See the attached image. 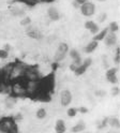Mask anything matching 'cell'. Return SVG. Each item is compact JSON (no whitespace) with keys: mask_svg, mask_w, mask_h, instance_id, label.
Returning a JSON list of instances; mask_svg holds the SVG:
<instances>
[{"mask_svg":"<svg viewBox=\"0 0 120 133\" xmlns=\"http://www.w3.org/2000/svg\"><path fill=\"white\" fill-rule=\"evenodd\" d=\"M82 64H83L84 66H86V68L88 69L89 66L92 64V59H91V58H89V57H88V58H85V60L82 62Z\"/></svg>","mask_w":120,"mask_h":133,"instance_id":"22","label":"cell"},{"mask_svg":"<svg viewBox=\"0 0 120 133\" xmlns=\"http://www.w3.org/2000/svg\"><path fill=\"white\" fill-rule=\"evenodd\" d=\"M47 15L50 21L53 22H56V21H59L60 19V13L58 11L57 8L55 6H49L47 9Z\"/></svg>","mask_w":120,"mask_h":133,"instance_id":"8","label":"cell"},{"mask_svg":"<svg viewBox=\"0 0 120 133\" xmlns=\"http://www.w3.org/2000/svg\"><path fill=\"white\" fill-rule=\"evenodd\" d=\"M72 102V94L69 89H64L60 92V103L62 106H68Z\"/></svg>","mask_w":120,"mask_h":133,"instance_id":"4","label":"cell"},{"mask_svg":"<svg viewBox=\"0 0 120 133\" xmlns=\"http://www.w3.org/2000/svg\"><path fill=\"white\" fill-rule=\"evenodd\" d=\"M107 32H108L107 28H104L102 31H99L97 35L93 36V41H97V42H99V41H103L104 38H105V36L107 35Z\"/></svg>","mask_w":120,"mask_h":133,"instance_id":"11","label":"cell"},{"mask_svg":"<svg viewBox=\"0 0 120 133\" xmlns=\"http://www.w3.org/2000/svg\"><path fill=\"white\" fill-rule=\"evenodd\" d=\"M9 57V52H6L5 49H0V59H6Z\"/></svg>","mask_w":120,"mask_h":133,"instance_id":"24","label":"cell"},{"mask_svg":"<svg viewBox=\"0 0 120 133\" xmlns=\"http://www.w3.org/2000/svg\"><path fill=\"white\" fill-rule=\"evenodd\" d=\"M26 35H27L29 38L31 39H34V40H38L41 38V32L36 28V27H33V26H28L27 28H26Z\"/></svg>","mask_w":120,"mask_h":133,"instance_id":"7","label":"cell"},{"mask_svg":"<svg viewBox=\"0 0 120 133\" xmlns=\"http://www.w3.org/2000/svg\"><path fill=\"white\" fill-rule=\"evenodd\" d=\"M69 55H70V57L72 58L73 60H75V59H78V58H81V55H79L78 51H76L75 48L70 49V51H69Z\"/></svg>","mask_w":120,"mask_h":133,"instance_id":"17","label":"cell"},{"mask_svg":"<svg viewBox=\"0 0 120 133\" xmlns=\"http://www.w3.org/2000/svg\"><path fill=\"white\" fill-rule=\"evenodd\" d=\"M66 114L69 117H75L77 114V109H75V107H70V109H68Z\"/></svg>","mask_w":120,"mask_h":133,"instance_id":"20","label":"cell"},{"mask_svg":"<svg viewBox=\"0 0 120 133\" xmlns=\"http://www.w3.org/2000/svg\"><path fill=\"white\" fill-rule=\"evenodd\" d=\"M43 1H46V2H49V1H54V0H43Z\"/></svg>","mask_w":120,"mask_h":133,"instance_id":"37","label":"cell"},{"mask_svg":"<svg viewBox=\"0 0 120 133\" xmlns=\"http://www.w3.org/2000/svg\"><path fill=\"white\" fill-rule=\"evenodd\" d=\"M10 48H11V46H10V45H9V44H5V45H4V48H3V49H5L6 52H9V51H10Z\"/></svg>","mask_w":120,"mask_h":133,"instance_id":"34","label":"cell"},{"mask_svg":"<svg viewBox=\"0 0 120 133\" xmlns=\"http://www.w3.org/2000/svg\"><path fill=\"white\" fill-rule=\"evenodd\" d=\"M85 129H86V123L81 120L79 122H77L74 127H72L71 131H72L73 133H78V132H83Z\"/></svg>","mask_w":120,"mask_h":133,"instance_id":"12","label":"cell"},{"mask_svg":"<svg viewBox=\"0 0 120 133\" xmlns=\"http://www.w3.org/2000/svg\"><path fill=\"white\" fill-rule=\"evenodd\" d=\"M119 69L118 68H110L106 71V79L110 83V84H117L118 83V76H117V73H118Z\"/></svg>","mask_w":120,"mask_h":133,"instance_id":"5","label":"cell"},{"mask_svg":"<svg viewBox=\"0 0 120 133\" xmlns=\"http://www.w3.org/2000/svg\"><path fill=\"white\" fill-rule=\"evenodd\" d=\"M110 94H111V96H114V97L118 96L119 95V87L118 86H114L110 90Z\"/></svg>","mask_w":120,"mask_h":133,"instance_id":"25","label":"cell"},{"mask_svg":"<svg viewBox=\"0 0 120 133\" xmlns=\"http://www.w3.org/2000/svg\"><path fill=\"white\" fill-rule=\"evenodd\" d=\"M107 29H108V32H114V33H116V32L119 30V25H118L117 22H111V23L108 25Z\"/></svg>","mask_w":120,"mask_h":133,"instance_id":"15","label":"cell"},{"mask_svg":"<svg viewBox=\"0 0 120 133\" xmlns=\"http://www.w3.org/2000/svg\"><path fill=\"white\" fill-rule=\"evenodd\" d=\"M30 24H31V18H30V16H25V18H23L21 21V25L24 27H28L30 26Z\"/></svg>","mask_w":120,"mask_h":133,"instance_id":"18","label":"cell"},{"mask_svg":"<svg viewBox=\"0 0 120 133\" xmlns=\"http://www.w3.org/2000/svg\"><path fill=\"white\" fill-rule=\"evenodd\" d=\"M89 31H90V32L92 33V35L94 36V35H97V33L100 31V27L98 26V25H97L96 23H94V24L92 25V26H91V28L89 29Z\"/></svg>","mask_w":120,"mask_h":133,"instance_id":"21","label":"cell"},{"mask_svg":"<svg viewBox=\"0 0 120 133\" xmlns=\"http://www.w3.org/2000/svg\"><path fill=\"white\" fill-rule=\"evenodd\" d=\"M65 130H66V127H65L64 121L62 119H58L55 124V131L57 133H64Z\"/></svg>","mask_w":120,"mask_h":133,"instance_id":"10","label":"cell"},{"mask_svg":"<svg viewBox=\"0 0 120 133\" xmlns=\"http://www.w3.org/2000/svg\"><path fill=\"white\" fill-rule=\"evenodd\" d=\"M0 133H15V123L11 118H3L0 121Z\"/></svg>","mask_w":120,"mask_h":133,"instance_id":"2","label":"cell"},{"mask_svg":"<svg viewBox=\"0 0 120 133\" xmlns=\"http://www.w3.org/2000/svg\"><path fill=\"white\" fill-rule=\"evenodd\" d=\"M98 45H99V42H97V41H93V40H92L91 42H89L87 45L85 46L84 52H85V53H87V54H91V53H93V52L97 49Z\"/></svg>","mask_w":120,"mask_h":133,"instance_id":"9","label":"cell"},{"mask_svg":"<svg viewBox=\"0 0 120 133\" xmlns=\"http://www.w3.org/2000/svg\"><path fill=\"white\" fill-rule=\"evenodd\" d=\"M69 45L66 44V43H64V42H61L59 45H58V47H57V51H56V53H55V55H54V60H55V62H60V61H62L64 58H65V56H66V54H68V52H69Z\"/></svg>","mask_w":120,"mask_h":133,"instance_id":"1","label":"cell"},{"mask_svg":"<svg viewBox=\"0 0 120 133\" xmlns=\"http://www.w3.org/2000/svg\"><path fill=\"white\" fill-rule=\"evenodd\" d=\"M114 61L116 64L120 63V47H117V52H116V56L114 58Z\"/></svg>","mask_w":120,"mask_h":133,"instance_id":"23","label":"cell"},{"mask_svg":"<svg viewBox=\"0 0 120 133\" xmlns=\"http://www.w3.org/2000/svg\"><path fill=\"white\" fill-rule=\"evenodd\" d=\"M72 4H73V6L75 8V9H78V8H79V5L77 4V3L75 2V1H73V2H72Z\"/></svg>","mask_w":120,"mask_h":133,"instance_id":"35","label":"cell"},{"mask_svg":"<svg viewBox=\"0 0 120 133\" xmlns=\"http://www.w3.org/2000/svg\"><path fill=\"white\" fill-rule=\"evenodd\" d=\"M77 112H81L83 114H86V113H88V109H87V107L82 106V107H79V109H77Z\"/></svg>","mask_w":120,"mask_h":133,"instance_id":"29","label":"cell"},{"mask_svg":"<svg viewBox=\"0 0 120 133\" xmlns=\"http://www.w3.org/2000/svg\"><path fill=\"white\" fill-rule=\"evenodd\" d=\"M93 24H94V22H93V21H87V22L85 23V29H88V30H89Z\"/></svg>","mask_w":120,"mask_h":133,"instance_id":"27","label":"cell"},{"mask_svg":"<svg viewBox=\"0 0 120 133\" xmlns=\"http://www.w3.org/2000/svg\"><path fill=\"white\" fill-rule=\"evenodd\" d=\"M79 9H81V12L84 16H86V17H90V16L94 15V13H96V4L88 1V2L82 4L79 6Z\"/></svg>","mask_w":120,"mask_h":133,"instance_id":"3","label":"cell"},{"mask_svg":"<svg viewBox=\"0 0 120 133\" xmlns=\"http://www.w3.org/2000/svg\"><path fill=\"white\" fill-rule=\"evenodd\" d=\"M70 69H71V70H72V71H74V70H75V69H76V66H75V65H74V64H73V63H72V64H71V65H70Z\"/></svg>","mask_w":120,"mask_h":133,"instance_id":"36","label":"cell"},{"mask_svg":"<svg viewBox=\"0 0 120 133\" xmlns=\"http://www.w3.org/2000/svg\"><path fill=\"white\" fill-rule=\"evenodd\" d=\"M0 82H6V77H5V75H4V73H3L1 68H0Z\"/></svg>","mask_w":120,"mask_h":133,"instance_id":"28","label":"cell"},{"mask_svg":"<svg viewBox=\"0 0 120 133\" xmlns=\"http://www.w3.org/2000/svg\"><path fill=\"white\" fill-rule=\"evenodd\" d=\"M107 18V15H106V13H103V14H101L99 17H98V21L100 22V23H103V22H105V19Z\"/></svg>","mask_w":120,"mask_h":133,"instance_id":"26","label":"cell"},{"mask_svg":"<svg viewBox=\"0 0 120 133\" xmlns=\"http://www.w3.org/2000/svg\"><path fill=\"white\" fill-rule=\"evenodd\" d=\"M107 124H109V126L113 127V128H119L120 121L116 117H110V118H107Z\"/></svg>","mask_w":120,"mask_h":133,"instance_id":"13","label":"cell"},{"mask_svg":"<svg viewBox=\"0 0 120 133\" xmlns=\"http://www.w3.org/2000/svg\"><path fill=\"white\" fill-rule=\"evenodd\" d=\"M98 1H100V2H104V1H106V0H98Z\"/></svg>","mask_w":120,"mask_h":133,"instance_id":"38","label":"cell"},{"mask_svg":"<svg viewBox=\"0 0 120 133\" xmlns=\"http://www.w3.org/2000/svg\"><path fill=\"white\" fill-rule=\"evenodd\" d=\"M104 43H105V45L106 46H114V45H116L117 44V42H118V38H117V35L116 33H114V32H107V35L105 36V38H104Z\"/></svg>","mask_w":120,"mask_h":133,"instance_id":"6","label":"cell"},{"mask_svg":"<svg viewBox=\"0 0 120 133\" xmlns=\"http://www.w3.org/2000/svg\"><path fill=\"white\" fill-rule=\"evenodd\" d=\"M106 94H105V91L104 90H99V91H97V92H96V96H102V97H104Z\"/></svg>","mask_w":120,"mask_h":133,"instance_id":"32","label":"cell"},{"mask_svg":"<svg viewBox=\"0 0 120 133\" xmlns=\"http://www.w3.org/2000/svg\"><path fill=\"white\" fill-rule=\"evenodd\" d=\"M87 71V68L86 66H84L83 64H81V65H78V66H76V69L74 70V73H75V75L76 76H81V75H83V74Z\"/></svg>","mask_w":120,"mask_h":133,"instance_id":"14","label":"cell"},{"mask_svg":"<svg viewBox=\"0 0 120 133\" xmlns=\"http://www.w3.org/2000/svg\"><path fill=\"white\" fill-rule=\"evenodd\" d=\"M46 115H47L46 110H45V109H43V107L39 109V110L37 111V113H36V116H37V118H38V119H44V118L46 117Z\"/></svg>","mask_w":120,"mask_h":133,"instance_id":"16","label":"cell"},{"mask_svg":"<svg viewBox=\"0 0 120 133\" xmlns=\"http://www.w3.org/2000/svg\"><path fill=\"white\" fill-rule=\"evenodd\" d=\"M58 64H59V62H54L53 64H51V65H53V70L55 71L56 69H57V66H58Z\"/></svg>","mask_w":120,"mask_h":133,"instance_id":"33","label":"cell"},{"mask_svg":"<svg viewBox=\"0 0 120 133\" xmlns=\"http://www.w3.org/2000/svg\"><path fill=\"white\" fill-rule=\"evenodd\" d=\"M17 1H19L22 3H25L27 5H34V4H37L39 1H41V0H17Z\"/></svg>","mask_w":120,"mask_h":133,"instance_id":"19","label":"cell"},{"mask_svg":"<svg viewBox=\"0 0 120 133\" xmlns=\"http://www.w3.org/2000/svg\"><path fill=\"white\" fill-rule=\"evenodd\" d=\"M88 133H89V132H88Z\"/></svg>","mask_w":120,"mask_h":133,"instance_id":"39","label":"cell"},{"mask_svg":"<svg viewBox=\"0 0 120 133\" xmlns=\"http://www.w3.org/2000/svg\"><path fill=\"white\" fill-rule=\"evenodd\" d=\"M74 1L81 6L82 4H84V3H86V2H88V0H74Z\"/></svg>","mask_w":120,"mask_h":133,"instance_id":"30","label":"cell"},{"mask_svg":"<svg viewBox=\"0 0 120 133\" xmlns=\"http://www.w3.org/2000/svg\"><path fill=\"white\" fill-rule=\"evenodd\" d=\"M106 126H107V118H105L104 120H103V122L99 126V128H100V129H101V128H105Z\"/></svg>","mask_w":120,"mask_h":133,"instance_id":"31","label":"cell"}]
</instances>
